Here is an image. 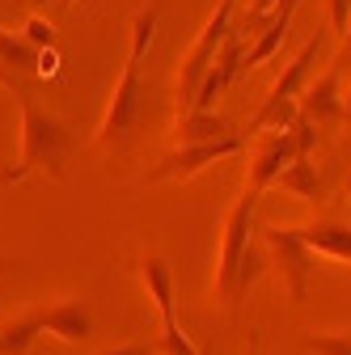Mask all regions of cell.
Instances as JSON below:
<instances>
[{"mask_svg":"<svg viewBox=\"0 0 351 355\" xmlns=\"http://www.w3.org/2000/svg\"><path fill=\"white\" fill-rule=\"evenodd\" d=\"M72 148H76V131L60 114L42 110L22 89V153L9 169H0V182L17 187L34 173H47L51 182H64V165H68Z\"/></svg>","mask_w":351,"mask_h":355,"instance_id":"cell-1","label":"cell"},{"mask_svg":"<svg viewBox=\"0 0 351 355\" xmlns=\"http://www.w3.org/2000/svg\"><path fill=\"white\" fill-rule=\"evenodd\" d=\"M157 34V5H144L136 17H131V51L123 64L119 85L110 89V106L106 119L98 127V148H123L131 140V131L144 119V85H140V60L148 55V42Z\"/></svg>","mask_w":351,"mask_h":355,"instance_id":"cell-2","label":"cell"},{"mask_svg":"<svg viewBox=\"0 0 351 355\" xmlns=\"http://www.w3.org/2000/svg\"><path fill=\"white\" fill-rule=\"evenodd\" d=\"M258 199L254 191H241L237 203L229 207L225 225H221V250H216V275H212V292L221 300V309L229 318H237L241 309V296H237V275H241V258L250 250V233H254V211H258Z\"/></svg>","mask_w":351,"mask_h":355,"instance_id":"cell-3","label":"cell"},{"mask_svg":"<svg viewBox=\"0 0 351 355\" xmlns=\"http://www.w3.org/2000/svg\"><path fill=\"white\" fill-rule=\"evenodd\" d=\"M237 13V0H221V5L212 9V17L203 21V30L195 34V42L182 51L178 60V114H191L195 110V98H199V85L216 60V51L225 47V38L233 34V17Z\"/></svg>","mask_w":351,"mask_h":355,"instance_id":"cell-4","label":"cell"},{"mask_svg":"<svg viewBox=\"0 0 351 355\" xmlns=\"http://www.w3.org/2000/svg\"><path fill=\"white\" fill-rule=\"evenodd\" d=\"M318 55H322V34H314V38L288 60V68L280 72V80L271 85L267 102L258 106V114H254V123H250L254 136H262V131H288V127H292V119L300 114L296 102H300L305 89H309V72H314V60H318Z\"/></svg>","mask_w":351,"mask_h":355,"instance_id":"cell-5","label":"cell"},{"mask_svg":"<svg viewBox=\"0 0 351 355\" xmlns=\"http://www.w3.org/2000/svg\"><path fill=\"white\" fill-rule=\"evenodd\" d=\"M262 233V245H267V258L280 266L284 275V288H288V300H305L309 296V279H314V266H318V254L305 245L300 229H284V225H267L258 229Z\"/></svg>","mask_w":351,"mask_h":355,"instance_id":"cell-6","label":"cell"},{"mask_svg":"<svg viewBox=\"0 0 351 355\" xmlns=\"http://www.w3.org/2000/svg\"><path fill=\"white\" fill-rule=\"evenodd\" d=\"M237 153H246V136L212 140V144H178L173 153H165V157L148 169L144 182H153V187H157V182H187V178L203 173L207 165L225 161V157H237Z\"/></svg>","mask_w":351,"mask_h":355,"instance_id":"cell-7","label":"cell"},{"mask_svg":"<svg viewBox=\"0 0 351 355\" xmlns=\"http://www.w3.org/2000/svg\"><path fill=\"white\" fill-rule=\"evenodd\" d=\"M296 161V140L292 131H262L254 140V153H250V173H246V191L262 195L267 187H275V178Z\"/></svg>","mask_w":351,"mask_h":355,"instance_id":"cell-8","label":"cell"},{"mask_svg":"<svg viewBox=\"0 0 351 355\" xmlns=\"http://www.w3.org/2000/svg\"><path fill=\"white\" fill-rule=\"evenodd\" d=\"M42 334H51L60 343H89L94 338V309L85 296H64L51 304H38Z\"/></svg>","mask_w":351,"mask_h":355,"instance_id":"cell-9","label":"cell"},{"mask_svg":"<svg viewBox=\"0 0 351 355\" xmlns=\"http://www.w3.org/2000/svg\"><path fill=\"white\" fill-rule=\"evenodd\" d=\"M246 47H250V42H246L237 30L225 38V47L216 51V60H212V68H207V76H203V85H199L195 110H216V98H221L225 89L237 80V72H246Z\"/></svg>","mask_w":351,"mask_h":355,"instance_id":"cell-10","label":"cell"},{"mask_svg":"<svg viewBox=\"0 0 351 355\" xmlns=\"http://www.w3.org/2000/svg\"><path fill=\"white\" fill-rule=\"evenodd\" d=\"M296 110L309 119L318 131H322V127H330V123H343V119H347V106H343V68H339V64H330V72H326V76H318V80L300 94Z\"/></svg>","mask_w":351,"mask_h":355,"instance_id":"cell-11","label":"cell"},{"mask_svg":"<svg viewBox=\"0 0 351 355\" xmlns=\"http://www.w3.org/2000/svg\"><path fill=\"white\" fill-rule=\"evenodd\" d=\"M140 284H144L148 300L157 304L161 330H173L178 326V284H173V271H169V262L161 254L140 258Z\"/></svg>","mask_w":351,"mask_h":355,"instance_id":"cell-12","label":"cell"},{"mask_svg":"<svg viewBox=\"0 0 351 355\" xmlns=\"http://www.w3.org/2000/svg\"><path fill=\"white\" fill-rule=\"evenodd\" d=\"M300 237L314 254L351 262V220H309V225H300Z\"/></svg>","mask_w":351,"mask_h":355,"instance_id":"cell-13","label":"cell"},{"mask_svg":"<svg viewBox=\"0 0 351 355\" xmlns=\"http://www.w3.org/2000/svg\"><path fill=\"white\" fill-rule=\"evenodd\" d=\"M300 9V0H284V5L275 9V17L262 26V34L246 47V68H258V64H267L280 47H284V38H288V26H292V13Z\"/></svg>","mask_w":351,"mask_h":355,"instance_id":"cell-14","label":"cell"},{"mask_svg":"<svg viewBox=\"0 0 351 355\" xmlns=\"http://www.w3.org/2000/svg\"><path fill=\"white\" fill-rule=\"evenodd\" d=\"M173 136H178V144H212V140L237 136V131L229 127V119H221L216 110H191V114H178Z\"/></svg>","mask_w":351,"mask_h":355,"instance_id":"cell-15","label":"cell"},{"mask_svg":"<svg viewBox=\"0 0 351 355\" xmlns=\"http://www.w3.org/2000/svg\"><path fill=\"white\" fill-rule=\"evenodd\" d=\"M275 187L288 191V195H296V199H305V203H322V199H326V182H322L314 157H296V161L275 178Z\"/></svg>","mask_w":351,"mask_h":355,"instance_id":"cell-16","label":"cell"},{"mask_svg":"<svg viewBox=\"0 0 351 355\" xmlns=\"http://www.w3.org/2000/svg\"><path fill=\"white\" fill-rule=\"evenodd\" d=\"M38 334H42L38 309L9 318L5 326H0V355H30V351H34V343H38Z\"/></svg>","mask_w":351,"mask_h":355,"instance_id":"cell-17","label":"cell"},{"mask_svg":"<svg viewBox=\"0 0 351 355\" xmlns=\"http://www.w3.org/2000/svg\"><path fill=\"white\" fill-rule=\"evenodd\" d=\"M284 5V0H250V5H246V13L233 21V30L246 38V42H254L258 34H262V26H267L271 17H275V9Z\"/></svg>","mask_w":351,"mask_h":355,"instance_id":"cell-18","label":"cell"},{"mask_svg":"<svg viewBox=\"0 0 351 355\" xmlns=\"http://www.w3.org/2000/svg\"><path fill=\"white\" fill-rule=\"evenodd\" d=\"M262 271H267V254H262L258 245H250L246 258H241V275H237V296H241V300H246V292L262 279Z\"/></svg>","mask_w":351,"mask_h":355,"instance_id":"cell-19","label":"cell"},{"mask_svg":"<svg viewBox=\"0 0 351 355\" xmlns=\"http://www.w3.org/2000/svg\"><path fill=\"white\" fill-rule=\"evenodd\" d=\"M22 38L30 42L34 51H47V47H55V26L47 21V17H26V26H22Z\"/></svg>","mask_w":351,"mask_h":355,"instance_id":"cell-20","label":"cell"},{"mask_svg":"<svg viewBox=\"0 0 351 355\" xmlns=\"http://www.w3.org/2000/svg\"><path fill=\"white\" fill-rule=\"evenodd\" d=\"M305 351L309 355H351V334H309Z\"/></svg>","mask_w":351,"mask_h":355,"instance_id":"cell-21","label":"cell"},{"mask_svg":"<svg viewBox=\"0 0 351 355\" xmlns=\"http://www.w3.org/2000/svg\"><path fill=\"white\" fill-rule=\"evenodd\" d=\"M157 351H161V355H212L207 347H203V351H195V347H191V338L182 334V326L161 330V338H157Z\"/></svg>","mask_w":351,"mask_h":355,"instance_id":"cell-22","label":"cell"},{"mask_svg":"<svg viewBox=\"0 0 351 355\" xmlns=\"http://www.w3.org/2000/svg\"><path fill=\"white\" fill-rule=\"evenodd\" d=\"M288 131H292V140H296V157H309V153H314V144H318V127L305 119V114H296Z\"/></svg>","mask_w":351,"mask_h":355,"instance_id":"cell-23","label":"cell"},{"mask_svg":"<svg viewBox=\"0 0 351 355\" xmlns=\"http://www.w3.org/2000/svg\"><path fill=\"white\" fill-rule=\"evenodd\" d=\"M330 26H334L339 38L347 34V26H351V0H330Z\"/></svg>","mask_w":351,"mask_h":355,"instance_id":"cell-24","label":"cell"},{"mask_svg":"<svg viewBox=\"0 0 351 355\" xmlns=\"http://www.w3.org/2000/svg\"><path fill=\"white\" fill-rule=\"evenodd\" d=\"M60 72V51L47 47V51H38V76H55Z\"/></svg>","mask_w":351,"mask_h":355,"instance_id":"cell-25","label":"cell"},{"mask_svg":"<svg viewBox=\"0 0 351 355\" xmlns=\"http://www.w3.org/2000/svg\"><path fill=\"white\" fill-rule=\"evenodd\" d=\"M102 355H148V347H144V343H123V347H110V351H102Z\"/></svg>","mask_w":351,"mask_h":355,"instance_id":"cell-26","label":"cell"},{"mask_svg":"<svg viewBox=\"0 0 351 355\" xmlns=\"http://www.w3.org/2000/svg\"><path fill=\"white\" fill-rule=\"evenodd\" d=\"M0 85H5V89H22V85H17V80H13V76L5 72V64H0Z\"/></svg>","mask_w":351,"mask_h":355,"instance_id":"cell-27","label":"cell"},{"mask_svg":"<svg viewBox=\"0 0 351 355\" xmlns=\"http://www.w3.org/2000/svg\"><path fill=\"white\" fill-rule=\"evenodd\" d=\"M343 106H347V119H351V85L343 89Z\"/></svg>","mask_w":351,"mask_h":355,"instance_id":"cell-28","label":"cell"},{"mask_svg":"<svg viewBox=\"0 0 351 355\" xmlns=\"http://www.w3.org/2000/svg\"><path fill=\"white\" fill-rule=\"evenodd\" d=\"M60 5H64V9H68V5H76V0H60Z\"/></svg>","mask_w":351,"mask_h":355,"instance_id":"cell-29","label":"cell"},{"mask_svg":"<svg viewBox=\"0 0 351 355\" xmlns=\"http://www.w3.org/2000/svg\"><path fill=\"white\" fill-rule=\"evenodd\" d=\"M347 195H351V178H347Z\"/></svg>","mask_w":351,"mask_h":355,"instance_id":"cell-30","label":"cell"},{"mask_svg":"<svg viewBox=\"0 0 351 355\" xmlns=\"http://www.w3.org/2000/svg\"><path fill=\"white\" fill-rule=\"evenodd\" d=\"M34 5H42V0H34Z\"/></svg>","mask_w":351,"mask_h":355,"instance_id":"cell-31","label":"cell"},{"mask_svg":"<svg viewBox=\"0 0 351 355\" xmlns=\"http://www.w3.org/2000/svg\"><path fill=\"white\" fill-rule=\"evenodd\" d=\"M0 304H5V300H0Z\"/></svg>","mask_w":351,"mask_h":355,"instance_id":"cell-32","label":"cell"}]
</instances>
